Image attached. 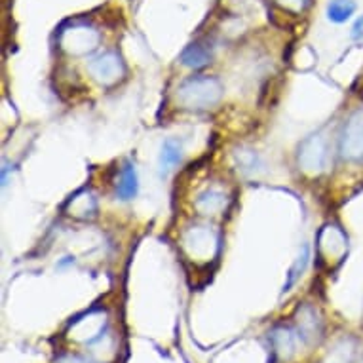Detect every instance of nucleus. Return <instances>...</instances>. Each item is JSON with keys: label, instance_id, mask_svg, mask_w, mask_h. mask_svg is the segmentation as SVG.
<instances>
[{"label": "nucleus", "instance_id": "obj_3", "mask_svg": "<svg viewBox=\"0 0 363 363\" xmlns=\"http://www.w3.org/2000/svg\"><path fill=\"white\" fill-rule=\"evenodd\" d=\"M340 155L346 160H363V108H357L348 116L340 133Z\"/></svg>", "mask_w": 363, "mask_h": 363}, {"label": "nucleus", "instance_id": "obj_11", "mask_svg": "<svg viewBox=\"0 0 363 363\" xmlns=\"http://www.w3.org/2000/svg\"><path fill=\"white\" fill-rule=\"evenodd\" d=\"M272 342H274L276 352L284 357H289L295 352V346H297V339H295V335L289 329L281 328L272 331Z\"/></svg>", "mask_w": 363, "mask_h": 363}, {"label": "nucleus", "instance_id": "obj_12", "mask_svg": "<svg viewBox=\"0 0 363 363\" xmlns=\"http://www.w3.org/2000/svg\"><path fill=\"white\" fill-rule=\"evenodd\" d=\"M363 36V16L356 21V25H354V29H352V38L354 40H357V38H362Z\"/></svg>", "mask_w": 363, "mask_h": 363}, {"label": "nucleus", "instance_id": "obj_1", "mask_svg": "<svg viewBox=\"0 0 363 363\" xmlns=\"http://www.w3.org/2000/svg\"><path fill=\"white\" fill-rule=\"evenodd\" d=\"M223 97V86L213 77H192L177 89L179 103L192 111H206L213 107Z\"/></svg>", "mask_w": 363, "mask_h": 363}, {"label": "nucleus", "instance_id": "obj_5", "mask_svg": "<svg viewBox=\"0 0 363 363\" xmlns=\"http://www.w3.org/2000/svg\"><path fill=\"white\" fill-rule=\"evenodd\" d=\"M139 192V177L138 169L131 162H125L122 166V172H120V179L116 183V196L124 202H130L133 198L138 196Z\"/></svg>", "mask_w": 363, "mask_h": 363}, {"label": "nucleus", "instance_id": "obj_9", "mask_svg": "<svg viewBox=\"0 0 363 363\" xmlns=\"http://www.w3.org/2000/svg\"><path fill=\"white\" fill-rule=\"evenodd\" d=\"M356 12L354 0H331L328 4V18L333 23H345Z\"/></svg>", "mask_w": 363, "mask_h": 363}, {"label": "nucleus", "instance_id": "obj_6", "mask_svg": "<svg viewBox=\"0 0 363 363\" xmlns=\"http://www.w3.org/2000/svg\"><path fill=\"white\" fill-rule=\"evenodd\" d=\"M183 158V143L177 138H169L162 143L160 158H158V166H160V173L166 175L177 166Z\"/></svg>", "mask_w": 363, "mask_h": 363}, {"label": "nucleus", "instance_id": "obj_8", "mask_svg": "<svg viewBox=\"0 0 363 363\" xmlns=\"http://www.w3.org/2000/svg\"><path fill=\"white\" fill-rule=\"evenodd\" d=\"M226 206V194L220 191H215V189H209L203 194L198 196L196 208L202 211V213H219L223 211Z\"/></svg>", "mask_w": 363, "mask_h": 363}, {"label": "nucleus", "instance_id": "obj_13", "mask_svg": "<svg viewBox=\"0 0 363 363\" xmlns=\"http://www.w3.org/2000/svg\"><path fill=\"white\" fill-rule=\"evenodd\" d=\"M60 363H88V362H82V359H78V357H67V359H63V362Z\"/></svg>", "mask_w": 363, "mask_h": 363}, {"label": "nucleus", "instance_id": "obj_2", "mask_svg": "<svg viewBox=\"0 0 363 363\" xmlns=\"http://www.w3.org/2000/svg\"><path fill=\"white\" fill-rule=\"evenodd\" d=\"M329 160V147L328 139L315 133L304 139L303 145L298 147V166L303 167V172L314 175L325 169Z\"/></svg>", "mask_w": 363, "mask_h": 363}, {"label": "nucleus", "instance_id": "obj_4", "mask_svg": "<svg viewBox=\"0 0 363 363\" xmlns=\"http://www.w3.org/2000/svg\"><path fill=\"white\" fill-rule=\"evenodd\" d=\"M89 72L101 84H114L124 74V65L116 54H105L89 63Z\"/></svg>", "mask_w": 363, "mask_h": 363}, {"label": "nucleus", "instance_id": "obj_10", "mask_svg": "<svg viewBox=\"0 0 363 363\" xmlns=\"http://www.w3.org/2000/svg\"><path fill=\"white\" fill-rule=\"evenodd\" d=\"M308 261H310V247L308 245H303V251L298 253V257L295 259V262L291 264V268H289V272H287V280H286V284H284V289H281V291L287 293L293 286H295V284H297L298 278H301L304 270H306V264H308Z\"/></svg>", "mask_w": 363, "mask_h": 363}, {"label": "nucleus", "instance_id": "obj_7", "mask_svg": "<svg viewBox=\"0 0 363 363\" xmlns=\"http://www.w3.org/2000/svg\"><path fill=\"white\" fill-rule=\"evenodd\" d=\"M211 57H213L211 48H208L206 44L194 42L181 54V63L185 67H191V69H200V67L208 65Z\"/></svg>", "mask_w": 363, "mask_h": 363}]
</instances>
